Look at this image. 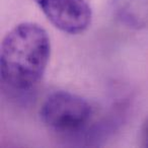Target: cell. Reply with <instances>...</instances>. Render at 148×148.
<instances>
[{"instance_id": "3957f363", "label": "cell", "mask_w": 148, "mask_h": 148, "mask_svg": "<svg viewBox=\"0 0 148 148\" xmlns=\"http://www.w3.org/2000/svg\"><path fill=\"white\" fill-rule=\"evenodd\" d=\"M48 21L61 32L78 35L90 25L91 8L86 0H35Z\"/></svg>"}, {"instance_id": "6da1fadb", "label": "cell", "mask_w": 148, "mask_h": 148, "mask_svg": "<svg viewBox=\"0 0 148 148\" xmlns=\"http://www.w3.org/2000/svg\"><path fill=\"white\" fill-rule=\"evenodd\" d=\"M51 55L46 29L36 23H23L6 34L0 48V75L4 84L27 90L40 81Z\"/></svg>"}, {"instance_id": "5b68a950", "label": "cell", "mask_w": 148, "mask_h": 148, "mask_svg": "<svg viewBox=\"0 0 148 148\" xmlns=\"http://www.w3.org/2000/svg\"><path fill=\"white\" fill-rule=\"evenodd\" d=\"M146 145H147V146H148V138H147V144H146Z\"/></svg>"}, {"instance_id": "277c9868", "label": "cell", "mask_w": 148, "mask_h": 148, "mask_svg": "<svg viewBox=\"0 0 148 148\" xmlns=\"http://www.w3.org/2000/svg\"><path fill=\"white\" fill-rule=\"evenodd\" d=\"M111 10L114 17L129 29H148V0H112Z\"/></svg>"}, {"instance_id": "7a4b0ae2", "label": "cell", "mask_w": 148, "mask_h": 148, "mask_svg": "<svg viewBox=\"0 0 148 148\" xmlns=\"http://www.w3.org/2000/svg\"><path fill=\"white\" fill-rule=\"evenodd\" d=\"M93 115L83 97L65 90L48 95L40 110L41 120L49 129L62 134H79L87 128Z\"/></svg>"}]
</instances>
